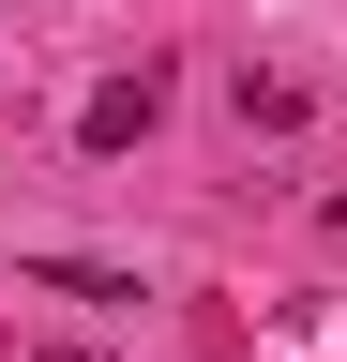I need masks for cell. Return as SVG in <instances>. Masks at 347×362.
Wrapping results in <instances>:
<instances>
[{"instance_id":"6da1fadb","label":"cell","mask_w":347,"mask_h":362,"mask_svg":"<svg viewBox=\"0 0 347 362\" xmlns=\"http://www.w3.org/2000/svg\"><path fill=\"white\" fill-rule=\"evenodd\" d=\"M151 121H166V76H151V61H136V76H106L91 106H76V136H91V151H121V136H151Z\"/></svg>"},{"instance_id":"3957f363","label":"cell","mask_w":347,"mask_h":362,"mask_svg":"<svg viewBox=\"0 0 347 362\" xmlns=\"http://www.w3.org/2000/svg\"><path fill=\"white\" fill-rule=\"evenodd\" d=\"M30 362H91V347H30Z\"/></svg>"},{"instance_id":"7a4b0ae2","label":"cell","mask_w":347,"mask_h":362,"mask_svg":"<svg viewBox=\"0 0 347 362\" xmlns=\"http://www.w3.org/2000/svg\"><path fill=\"white\" fill-rule=\"evenodd\" d=\"M46 287H76V302H136V272H106V257H30Z\"/></svg>"}]
</instances>
